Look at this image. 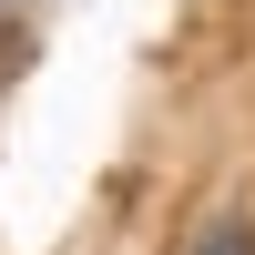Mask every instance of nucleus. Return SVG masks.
I'll return each instance as SVG.
<instances>
[{"mask_svg": "<svg viewBox=\"0 0 255 255\" xmlns=\"http://www.w3.org/2000/svg\"><path fill=\"white\" fill-rule=\"evenodd\" d=\"M184 255H255V235H245V225H235V215H225V225H204V235H194V245H184Z\"/></svg>", "mask_w": 255, "mask_h": 255, "instance_id": "1", "label": "nucleus"}]
</instances>
